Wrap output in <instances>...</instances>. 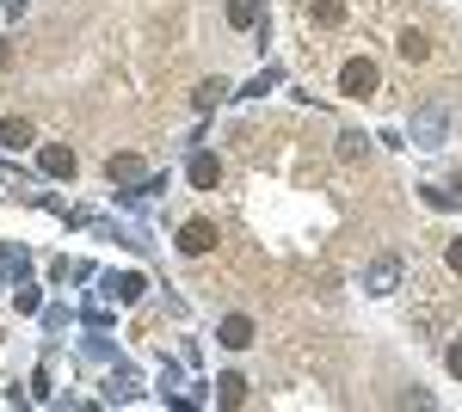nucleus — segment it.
<instances>
[{"label":"nucleus","mask_w":462,"mask_h":412,"mask_svg":"<svg viewBox=\"0 0 462 412\" xmlns=\"http://www.w3.org/2000/svg\"><path fill=\"white\" fill-rule=\"evenodd\" d=\"M444 259H450V271H462V234L450 241V252H444Z\"/></svg>","instance_id":"21"},{"label":"nucleus","mask_w":462,"mask_h":412,"mask_svg":"<svg viewBox=\"0 0 462 412\" xmlns=\"http://www.w3.org/2000/svg\"><path fill=\"white\" fill-rule=\"evenodd\" d=\"M228 93H235V87H228V80H222V74H216V80H204V87H198V93H191V105H198V111H216V105L228 99Z\"/></svg>","instance_id":"12"},{"label":"nucleus","mask_w":462,"mask_h":412,"mask_svg":"<svg viewBox=\"0 0 462 412\" xmlns=\"http://www.w3.org/2000/svg\"><path fill=\"white\" fill-rule=\"evenodd\" d=\"M394 283H401V259H394V252L370 259V271H364V296H394Z\"/></svg>","instance_id":"5"},{"label":"nucleus","mask_w":462,"mask_h":412,"mask_svg":"<svg viewBox=\"0 0 462 412\" xmlns=\"http://www.w3.org/2000/svg\"><path fill=\"white\" fill-rule=\"evenodd\" d=\"M106 179H111V185H143V179H148L143 154H111V160H106Z\"/></svg>","instance_id":"7"},{"label":"nucleus","mask_w":462,"mask_h":412,"mask_svg":"<svg viewBox=\"0 0 462 412\" xmlns=\"http://www.w3.org/2000/svg\"><path fill=\"white\" fill-rule=\"evenodd\" d=\"M444 130H450V105L444 99L420 105V111L407 117V142H413V148H444Z\"/></svg>","instance_id":"1"},{"label":"nucleus","mask_w":462,"mask_h":412,"mask_svg":"<svg viewBox=\"0 0 462 412\" xmlns=\"http://www.w3.org/2000/svg\"><path fill=\"white\" fill-rule=\"evenodd\" d=\"M13 302H19V314H37V283H19Z\"/></svg>","instance_id":"17"},{"label":"nucleus","mask_w":462,"mask_h":412,"mask_svg":"<svg viewBox=\"0 0 462 412\" xmlns=\"http://www.w3.org/2000/svg\"><path fill=\"white\" fill-rule=\"evenodd\" d=\"M222 13H228V25H235V32H253V25H259V13H265V6H259V0H228V6H222Z\"/></svg>","instance_id":"11"},{"label":"nucleus","mask_w":462,"mask_h":412,"mask_svg":"<svg viewBox=\"0 0 462 412\" xmlns=\"http://www.w3.org/2000/svg\"><path fill=\"white\" fill-rule=\"evenodd\" d=\"M394 50H401V62H426V56H431V37L426 32H401Z\"/></svg>","instance_id":"13"},{"label":"nucleus","mask_w":462,"mask_h":412,"mask_svg":"<svg viewBox=\"0 0 462 412\" xmlns=\"http://www.w3.org/2000/svg\"><path fill=\"white\" fill-rule=\"evenodd\" d=\"M216 241H222V234H216V222H204V215H191V222L179 228V252H185V259H204V252H216Z\"/></svg>","instance_id":"4"},{"label":"nucleus","mask_w":462,"mask_h":412,"mask_svg":"<svg viewBox=\"0 0 462 412\" xmlns=\"http://www.w3.org/2000/svg\"><path fill=\"white\" fill-rule=\"evenodd\" d=\"M37 167L50 172V179H74V148H62V142H43V148H37Z\"/></svg>","instance_id":"6"},{"label":"nucleus","mask_w":462,"mask_h":412,"mask_svg":"<svg viewBox=\"0 0 462 412\" xmlns=\"http://www.w3.org/2000/svg\"><path fill=\"white\" fill-rule=\"evenodd\" d=\"M339 93H346V99H370V93H376V62H370V56H352V62L339 69Z\"/></svg>","instance_id":"3"},{"label":"nucleus","mask_w":462,"mask_h":412,"mask_svg":"<svg viewBox=\"0 0 462 412\" xmlns=\"http://www.w3.org/2000/svg\"><path fill=\"white\" fill-rule=\"evenodd\" d=\"M309 19L315 25H339L346 19V0H309Z\"/></svg>","instance_id":"15"},{"label":"nucleus","mask_w":462,"mask_h":412,"mask_svg":"<svg viewBox=\"0 0 462 412\" xmlns=\"http://www.w3.org/2000/svg\"><path fill=\"white\" fill-rule=\"evenodd\" d=\"M216 339L228 344V351H247V344H253V320H247V314H228V320L216 326Z\"/></svg>","instance_id":"9"},{"label":"nucleus","mask_w":462,"mask_h":412,"mask_svg":"<svg viewBox=\"0 0 462 412\" xmlns=\"http://www.w3.org/2000/svg\"><path fill=\"white\" fill-rule=\"evenodd\" d=\"M216 400H222V407H241V400H247V381L241 376H216Z\"/></svg>","instance_id":"14"},{"label":"nucleus","mask_w":462,"mask_h":412,"mask_svg":"<svg viewBox=\"0 0 462 412\" xmlns=\"http://www.w3.org/2000/svg\"><path fill=\"white\" fill-rule=\"evenodd\" d=\"M148 296V277L143 271H111L106 289H99V302H117V308H130V302H143Z\"/></svg>","instance_id":"2"},{"label":"nucleus","mask_w":462,"mask_h":412,"mask_svg":"<svg viewBox=\"0 0 462 412\" xmlns=\"http://www.w3.org/2000/svg\"><path fill=\"white\" fill-rule=\"evenodd\" d=\"M191 185H198V191H216V185H222V160H216V154H204V148H198V154H191Z\"/></svg>","instance_id":"8"},{"label":"nucleus","mask_w":462,"mask_h":412,"mask_svg":"<svg viewBox=\"0 0 462 412\" xmlns=\"http://www.w3.org/2000/svg\"><path fill=\"white\" fill-rule=\"evenodd\" d=\"M444 363H450V376H457V381H462V339H457V344H450V351H444Z\"/></svg>","instance_id":"20"},{"label":"nucleus","mask_w":462,"mask_h":412,"mask_svg":"<svg viewBox=\"0 0 462 412\" xmlns=\"http://www.w3.org/2000/svg\"><path fill=\"white\" fill-rule=\"evenodd\" d=\"M357 154H370V136L364 130H339V160H357Z\"/></svg>","instance_id":"16"},{"label":"nucleus","mask_w":462,"mask_h":412,"mask_svg":"<svg viewBox=\"0 0 462 412\" xmlns=\"http://www.w3.org/2000/svg\"><path fill=\"white\" fill-rule=\"evenodd\" d=\"M0 191H19V197H32V179H19V172H0Z\"/></svg>","instance_id":"18"},{"label":"nucleus","mask_w":462,"mask_h":412,"mask_svg":"<svg viewBox=\"0 0 462 412\" xmlns=\"http://www.w3.org/2000/svg\"><path fill=\"white\" fill-rule=\"evenodd\" d=\"M272 87H278V69H265V74H259V80H253V87H247V93H253V99H265Z\"/></svg>","instance_id":"19"},{"label":"nucleus","mask_w":462,"mask_h":412,"mask_svg":"<svg viewBox=\"0 0 462 412\" xmlns=\"http://www.w3.org/2000/svg\"><path fill=\"white\" fill-rule=\"evenodd\" d=\"M32 142H37V130L25 124V117H6V124H0V148H13V154H19V148H32Z\"/></svg>","instance_id":"10"}]
</instances>
